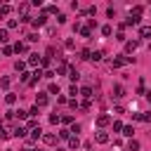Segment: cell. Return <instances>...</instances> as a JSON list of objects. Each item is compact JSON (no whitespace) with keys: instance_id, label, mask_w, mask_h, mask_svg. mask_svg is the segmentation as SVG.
Masks as SVG:
<instances>
[{"instance_id":"603a6c76","label":"cell","mask_w":151,"mask_h":151,"mask_svg":"<svg viewBox=\"0 0 151 151\" xmlns=\"http://www.w3.org/2000/svg\"><path fill=\"white\" fill-rule=\"evenodd\" d=\"M14 68H17L19 73H24V68H26V61H14Z\"/></svg>"},{"instance_id":"30bf717a","label":"cell","mask_w":151,"mask_h":151,"mask_svg":"<svg viewBox=\"0 0 151 151\" xmlns=\"http://www.w3.org/2000/svg\"><path fill=\"white\" fill-rule=\"evenodd\" d=\"M137 24H139V17L137 14H130V19L125 21V26H137Z\"/></svg>"},{"instance_id":"f1b7e54d","label":"cell","mask_w":151,"mask_h":151,"mask_svg":"<svg viewBox=\"0 0 151 151\" xmlns=\"http://www.w3.org/2000/svg\"><path fill=\"white\" fill-rule=\"evenodd\" d=\"M14 52H26V42H17L14 45Z\"/></svg>"},{"instance_id":"d6986e66","label":"cell","mask_w":151,"mask_h":151,"mask_svg":"<svg viewBox=\"0 0 151 151\" xmlns=\"http://www.w3.org/2000/svg\"><path fill=\"white\" fill-rule=\"evenodd\" d=\"M5 101H7L9 106H12V104L17 101V94H12V92H7V94H5Z\"/></svg>"},{"instance_id":"7402d4cb","label":"cell","mask_w":151,"mask_h":151,"mask_svg":"<svg viewBox=\"0 0 151 151\" xmlns=\"http://www.w3.org/2000/svg\"><path fill=\"white\" fill-rule=\"evenodd\" d=\"M28 64H31V66L40 64V57H38V54H31V57H28Z\"/></svg>"},{"instance_id":"ba28073f","label":"cell","mask_w":151,"mask_h":151,"mask_svg":"<svg viewBox=\"0 0 151 151\" xmlns=\"http://www.w3.org/2000/svg\"><path fill=\"white\" fill-rule=\"evenodd\" d=\"M35 106H47V94H38L35 97Z\"/></svg>"},{"instance_id":"9c48e42d","label":"cell","mask_w":151,"mask_h":151,"mask_svg":"<svg viewBox=\"0 0 151 151\" xmlns=\"http://www.w3.org/2000/svg\"><path fill=\"white\" fill-rule=\"evenodd\" d=\"M9 134H12V130H7V125H2V123H0V139H7Z\"/></svg>"},{"instance_id":"e0dca14e","label":"cell","mask_w":151,"mask_h":151,"mask_svg":"<svg viewBox=\"0 0 151 151\" xmlns=\"http://www.w3.org/2000/svg\"><path fill=\"white\" fill-rule=\"evenodd\" d=\"M66 71H68V66H66V64H64V61H61V64H59V66H57V76H64V73H66Z\"/></svg>"},{"instance_id":"9a60e30c","label":"cell","mask_w":151,"mask_h":151,"mask_svg":"<svg viewBox=\"0 0 151 151\" xmlns=\"http://www.w3.org/2000/svg\"><path fill=\"white\" fill-rule=\"evenodd\" d=\"M127 149H130V151H139V142H137V139H130V142H127Z\"/></svg>"},{"instance_id":"7bdbcfd3","label":"cell","mask_w":151,"mask_h":151,"mask_svg":"<svg viewBox=\"0 0 151 151\" xmlns=\"http://www.w3.org/2000/svg\"><path fill=\"white\" fill-rule=\"evenodd\" d=\"M71 132H76V134H78V132H80V125H78V123H73V125H71Z\"/></svg>"},{"instance_id":"6da1fadb","label":"cell","mask_w":151,"mask_h":151,"mask_svg":"<svg viewBox=\"0 0 151 151\" xmlns=\"http://www.w3.org/2000/svg\"><path fill=\"white\" fill-rule=\"evenodd\" d=\"M130 61H134L132 57H116L113 61H111V66L113 68H120V66H125V64H130Z\"/></svg>"},{"instance_id":"1f68e13d","label":"cell","mask_w":151,"mask_h":151,"mask_svg":"<svg viewBox=\"0 0 151 151\" xmlns=\"http://www.w3.org/2000/svg\"><path fill=\"white\" fill-rule=\"evenodd\" d=\"M80 35H83V38H90V26H83V28H80Z\"/></svg>"},{"instance_id":"d4e9b609","label":"cell","mask_w":151,"mask_h":151,"mask_svg":"<svg viewBox=\"0 0 151 151\" xmlns=\"http://www.w3.org/2000/svg\"><path fill=\"white\" fill-rule=\"evenodd\" d=\"M47 90H50V94H59V85H57V83H50Z\"/></svg>"},{"instance_id":"ab89813d","label":"cell","mask_w":151,"mask_h":151,"mask_svg":"<svg viewBox=\"0 0 151 151\" xmlns=\"http://www.w3.org/2000/svg\"><path fill=\"white\" fill-rule=\"evenodd\" d=\"M101 33H104V35H111V33H113V28H111V26H104V28H101Z\"/></svg>"},{"instance_id":"d590c367","label":"cell","mask_w":151,"mask_h":151,"mask_svg":"<svg viewBox=\"0 0 151 151\" xmlns=\"http://www.w3.org/2000/svg\"><path fill=\"white\" fill-rule=\"evenodd\" d=\"M14 116H17V118H21V120H24V118H26V116H28V111H14Z\"/></svg>"},{"instance_id":"836d02e7","label":"cell","mask_w":151,"mask_h":151,"mask_svg":"<svg viewBox=\"0 0 151 151\" xmlns=\"http://www.w3.org/2000/svg\"><path fill=\"white\" fill-rule=\"evenodd\" d=\"M64 47H66V50H73V47H76V42H73V40H71V38H68V40H66V42H64Z\"/></svg>"},{"instance_id":"60d3db41","label":"cell","mask_w":151,"mask_h":151,"mask_svg":"<svg viewBox=\"0 0 151 151\" xmlns=\"http://www.w3.org/2000/svg\"><path fill=\"white\" fill-rule=\"evenodd\" d=\"M120 130H123V123L116 120V123H113V132H120Z\"/></svg>"},{"instance_id":"f546056e","label":"cell","mask_w":151,"mask_h":151,"mask_svg":"<svg viewBox=\"0 0 151 151\" xmlns=\"http://www.w3.org/2000/svg\"><path fill=\"white\" fill-rule=\"evenodd\" d=\"M68 94H73V99H76V97H78V94H80V90H78V87H76V85H71V87H68Z\"/></svg>"},{"instance_id":"d6a6232c","label":"cell","mask_w":151,"mask_h":151,"mask_svg":"<svg viewBox=\"0 0 151 151\" xmlns=\"http://www.w3.org/2000/svg\"><path fill=\"white\" fill-rule=\"evenodd\" d=\"M50 123H54V125H57V123H61V116H57V113H52V116H50Z\"/></svg>"},{"instance_id":"7c38bea8","label":"cell","mask_w":151,"mask_h":151,"mask_svg":"<svg viewBox=\"0 0 151 151\" xmlns=\"http://www.w3.org/2000/svg\"><path fill=\"white\" fill-rule=\"evenodd\" d=\"M7 14H12V7H9V5H0V19L7 17Z\"/></svg>"},{"instance_id":"ac0fdd59","label":"cell","mask_w":151,"mask_h":151,"mask_svg":"<svg viewBox=\"0 0 151 151\" xmlns=\"http://www.w3.org/2000/svg\"><path fill=\"white\" fill-rule=\"evenodd\" d=\"M80 97L90 99V97H92V87H83V90H80Z\"/></svg>"},{"instance_id":"44dd1931","label":"cell","mask_w":151,"mask_h":151,"mask_svg":"<svg viewBox=\"0 0 151 151\" xmlns=\"http://www.w3.org/2000/svg\"><path fill=\"white\" fill-rule=\"evenodd\" d=\"M101 57H104V52H101V50H97V52H92V57H90V59H94V61H101Z\"/></svg>"},{"instance_id":"4316f807","label":"cell","mask_w":151,"mask_h":151,"mask_svg":"<svg viewBox=\"0 0 151 151\" xmlns=\"http://www.w3.org/2000/svg\"><path fill=\"white\" fill-rule=\"evenodd\" d=\"M59 137H61V139H71V130H66V127L59 130Z\"/></svg>"},{"instance_id":"e575fe53","label":"cell","mask_w":151,"mask_h":151,"mask_svg":"<svg viewBox=\"0 0 151 151\" xmlns=\"http://www.w3.org/2000/svg\"><path fill=\"white\" fill-rule=\"evenodd\" d=\"M90 57H92L90 50H83V52H80V59H90Z\"/></svg>"},{"instance_id":"4fadbf2b","label":"cell","mask_w":151,"mask_h":151,"mask_svg":"<svg viewBox=\"0 0 151 151\" xmlns=\"http://www.w3.org/2000/svg\"><path fill=\"white\" fill-rule=\"evenodd\" d=\"M139 35L142 38H151V26H142L139 28Z\"/></svg>"},{"instance_id":"cb8c5ba5","label":"cell","mask_w":151,"mask_h":151,"mask_svg":"<svg viewBox=\"0 0 151 151\" xmlns=\"http://www.w3.org/2000/svg\"><path fill=\"white\" fill-rule=\"evenodd\" d=\"M68 78H71V80H73V83H76V80H78V78H80V73H78V71H76V68H71V71H68Z\"/></svg>"},{"instance_id":"8992f818","label":"cell","mask_w":151,"mask_h":151,"mask_svg":"<svg viewBox=\"0 0 151 151\" xmlns=\"http://www.w3.org/2000/svg\"><path fill=\"white\" fill-rule=\"evenodd\" d=\"M42 142H45V144H57V134L47 132V134H42Z\"/></svg>"},{"instance_id":"4dcf8cb0","label":"cell","mask_w":151,"mask_h":151,"mask_svg":"<svg viewBox=\"0 0 151 151\" xmlns=\"http://www.w3.org/2000/svg\"><path fill=\"white\" fill-rule=\"evenodd\" d=\"M19 12H21V14H24V19H26V12H28V5H26V2H21V5H19Z\"/></svg>"},{"instance_id":"8fae6325","label":"cell","mask_w":151,"mask_h":151,"mask_svg":"<svg viewBox=\"0 0 151 151\" xmlns=\"http://www.w3.org/2000/svg\"><path fill=\"white\" fill-rule=\"evenodd\" d=\"M9 85H12V78H7V76H2V78H0V87H2V90H7Z\"/></svg>"},{"instance_id":"b9f144b4","label":"cell","mask_w":151,"mask_h":151,"mask_svg":"<svg viewBox=\"0 0 151 151\" xmlns=\"http://www.w3.org/2000/svg\"><path fill=\"white\" fill-rule=\"evenodd\" d=\"M28 76H31V73H26V71H24V73L19 76V78H21V83H28Z\"/></svg>"},{"instance_id":"484cf974","label":"cell","mask_w":151,"mask_h":151,"mask_svg":"<svg viewBox=\"0 0 151 151\" xmlns=\"http://www.w3.org/2000/svg\"><path fill=\"white\" fill-rule=\"evenodd\" d=\"M38 137H42V130H40V127L31 130V139H38Z\"/></svg>"},{"instance_id":"2e32d148","label":"cell","mask_w":151,"mask_h":151,"mask_svg":"<svg viewBox=\"0 0 151 151\" xmlns=\"http://www.w3.org/2000/svg\"><path fill=\"white\" fill-rule=\"evenodd\" d=\"M31 21H33V26L38 28V26H42V24H45V14H40L38 19H31Z\"/></svg>"},{"instance_id":"74e56055","label":"cell","mask_w":151,"mask_h":151,"mask_svg":"<svg viewBox=\"0 0 151 151\" xmlns=\"http://www.w3.org/2000/svg\"><path fill=\"white\" fill-rule=\"evenodd\" d=\"M0 42H7V31L0 28Z\"/></svg>"},{"instance_id":"277c9868","label":"cell","mask_w":151,"mask_h":151,"mask_svg":"<svg viewBox=\"0 0 151 151\" xmlns=\"http://www.w3.org/2000/svg\"><path fill=\"white\" fill-rule=\"evenodd\" d=\"M137 45H139L137 40H127V42H125V52H130V54H132V52L137 50Z\"/></svg>"},{"instance_id":"3957f363","label":"cell","mask_w":151,"mask_h":151,"mask_svg":"<svg viewBox=\"0 0 151 151\" xmlns=\"http://www.w3.org/2000/svg\"><path fill=\"white\" fill-rule=\"evenodd\" d=\"M94 139H97V144H106V142H109V134H106L104 130H99V132L94 134Z\"/></svg>"},{"instance_id":"5b68a950","label":"cell","mask_w":151,"mask_h":151,"mask_svg":"<svg viewBox=\"0 0 151 151\" xmlns=\"http://www.w3.org/2000/svg\"><path fill=\"white\" fill-rule=\"evenodd\" d=\"M26 132H28V130H26V127H21V125H17V127L12 130V134H14V137H26Z\"/></svg>"},{"instance_id":"f35d334b","label":"cell","mask_w":151,"mask_h":151,"mask_svg":"<svg viewBox=\"0 0 151 151\" xmlns=\"http://www.w3.org/2000/svg\"><path fill=\"white\" fill-rule=\"evenodd\" d=\"M7 26H9V28H17V26H19V21H17V19H9V21H7Z\"/></svg>"},{"instance_id":"ee69618b","label":"cell","mask_w":151,"mask_h":151,"mask_svg":"<svg viewBox=\"0 0 151 151\" xmlns=\"http://www.w3.org/2000/svg\"><path fill=\"white\" fill-rule=\"evenodd\" d=\"M144 94H146V99H149V104H151V90H149V92H144Z\"/></svg>"},{"instance_id":"5bb4252c","label":"cell","mask_w":151,"mask_h":151,"mask_svg":"<svg viewBox=\"0 0 151 151\" xmlns=\"http://www.w3.org/2000/svg\"><path fill=\"white\" fill-rule=\"evenodd\" d=\"M68 146H71V149H78V146H80V139L71 134V139H68Z\"/></svg>"},{"instance_id":"83f0119b","label":"cell","mask_w":151,"mask_h":151,"mask_svg":"<svg viewBox=\"0 0 151 151\" xmlns=\"http://www.w3.org/2000/svg\"><path fill=\"white\" fill-rule=\"evenodd\" d=\"M139 120L142 123H151V111L149 113H139Z\"/></svg>"},{"instance_id":"7a4b0ae2","label":"cell","mask_w":151,"mask_h":151,"mask_svg":"<svg viewBox=\"0 0 151 151\" xmlns=\"http://www.w3.org/2000/svg\"><path fill=\"white\" fill-rule=\"evenodd\" d=\"M109 123H111V116H106V113H101V116L97 118V125H99V127H106Z\"/></svg>"},{"instance_id":"8d00e7d4","label":"cell","mask_w":151,"mask_h":151,"mask_svg":"<svg viewBox=\"0 0 151 151\" xmlns=\"http://www.w3.org/2000/svg\"><path fill=\"white\" fill-rule=\"evenodd\" d=\"M61 123H66V125H73V118H71V116H61Z\"/></svg>"},{"instance_id":"52a82bcc","label":"cell","mask_w":151,"mask_h":151,"mask_svg":"<svg viewBox=\"0 0 151 151\" xmlns=\"http://www.w3.org/2000/svg\"><path fill=\"white\" fill-rule=\"evenodd\" d=\"M123 94H125V87H123V85H116V87H113V97H116V99H120Z\"/></svg>"},{"instance_id":"f6af8a7d","label":"cell","mask_w":151,"mask_h":151,"mask_svg":"<svg viewBox=\"0 0 151 151\" xmlns=\"http://www.w3.org/2000/svg\"><path fill=\"white\" fill-rule=\"evenodd\" d=\"M24 151H33V149H28V146H26V149H24Z\"/></svg>"},{"instance_id":"ffe728a7","label":"cell","mask_w":151,"mask_h":151,"mask_svg":"<svg viewBox=\"0 0 151 151\" xmlns=\"http://www.w3.org/2000/svg\"><path fill=\"white\" fill-rule=\"evenodd\" d=\"M132 132H134L132 125H123V134H125V137H132Z\"/></svg>"}]
</instances>
